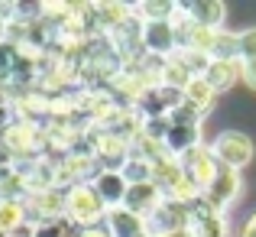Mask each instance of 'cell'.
I'll list each match as a JSON object with an SVG mask.
<instances>
[{"instance_id": "cell-10", "label": "cell", "mask_w": 256, "mask_h": 237, "mask_svg": "<svg viewBox=\"0 0 256 237\" xmlns=\"http://www.w3.org/2000/svg\"><path fill=\"white\" fill-rule=\"evenodd\" d=\"M94 188H98V195H100V201L107 205V211L110 208H124V198H126V179L120 172H114V169H100V175L91 182Z\"/></svg>"}, {"instance_id": "cell-9", "label": "cell", "mask_w": 256, "mask_h": 237, "mask_svg": "<svg viewBox=\"0 0 256 237\" xmlns=\"http://www.w3.org/2000/svg\"><path fill=\"white\" fill-rule=\"evenodd\" d=\"M178 7L194 26H204V30H214V33L220 30V23L227 17V7L220 0H198V4H178Z\"/></svg>"}, {"instance_id": "cell-6", "label": "cell", "mask_w": 256, "mask_h": 237, "mask_svg": "<svg viewBox=\"0 0 256 237\" xmlns=\"http://www.w3.org/2000/svg\"><path fill=\"white\" fill-rule=\"evenodd\" d=\"M143 49L159 59L175 56V23L172 20H150V23H143Z\"/></svg>"}, {"instance_id": "cell-13", "label": "cell", "mask_w": 256, "mask_h": 237, "mask_svg": "<svg viewBox=\"0 0 256 237\" xmlns=\"http://www.w3.org/2000/svg\"><path fill=\"white\" fill-rule=\"evenodd\" d=\"M201 78L214 88V94H218V91H227V88L240 78V62H214V59H211Z\"/></svg>"}, {"instance_id": "cell-12", "label": "cell", "mask_w": 256, "mask_h": 237, "mask_svg": "<svg viewBox=\"0 0 256 237\" xmlns=\"http://www.w3.org/2000/svg\"><path fill=\"white\" fill-rule=\"evenodd\" d=\"M162 146L175 159L185 156V153H192V150H198L201 146V127H175L172 124V130H169V137L162 140Z\"/></svg>"}, {"instance_id": "cell-22", "label": "cell", "mask_w": 256, "mask_h": 237, "mask_svg": "<svg viewBox=\"0 0 256 237\" xmlns=\"http://www.w3.org/2000/svg\"><path fill=\"white\" fill-rule=\"evenodd\" d=\"M10 124H13V107L4 101V104H0V130H6Z\"/></svg>"}, {"instance_id": "cell-1", "label": "cell", "mask_w": 256, "mask_h": 237, "mask_svg": "<svg viewBox=\"0 0 256 237\" xmlns=\"http://www.w3.org/2000/svg\"><path fill=\"white\" fill-rule=\"evenodd\" d=\"M65 218L75 227H100V221L107 218V205L100 201L98 188L91 182H82V185H68L65 188Z\"/></svg>"}, {"instance_id": "cell-11", "label": "cell", "mask_w": 256, "mask_h": 237, "mask_svg": "<svg viewBox=\"0 0 256 237\" xmlns=\"http://www.w3.org/2000/svg\"><path fill=\"white\" fill-rule=\"evenodd\" d=\"M192 234L194 237H230L227 234V221H224V214H214V211H208L204 205H192Z\"/></svg>"}, {"instance_id": "cell-20", "label": "cell", "mask_w": 256, "mask_h": 237, "mask_svg": "<svg viewBox=\"0 0 256 237\" xmlns=\"http://www.w3.org/2000/svg\"><path fill=\"white\" fill-rule=\"evenodd\" d=\"M68 227H72V221L62 218V221H52V224L36 227V237H68Z\"/></svg>"}, {"instance_id": "cell-2", "label": "cell", "mask_w": 256, "mask_h": 237, "mask_svg": "<svg viewBox=\"0 0 256 237\" xmlns=\"http://www.w3.org/2000/svg\"><path fill=\"white\" fill-rule=\"evenodd\" d=\"M211 153H214V159H218L224 169H234V172H240V169H244L246 162L253 159L256 150H253V140L246 137L244 130H224L218 140H214Z\"/></svg>"}, {"instance_id": "cell-17", "label": "cell", "mask_w": 256, "mask_h": 237, "mask_svg": "<svg viewBox=\"0 0 256 237\" xmlns=\"http://www.w3.org/2000/svg\"><path fill=\"white\" fill-rule=\"evenodd\" d=\"M120 175L126 179V185H143V182H152V162L130 156L124 166H120Z\"/></svg>"}, {"instance_id": "cell-18", "label": "cell", "mask_w": 256, "mask_h": 237, "mask_svg": "<svg viewBox=\"0 0 256 237\" xmlns=\"http://www.w3.org/2000/svg\"><path fill=\"white\" fill-rule=\"evenodd\" d=\"M172 130V120L169 117H152V120H143V127H140V133L150 140H156V143H162L166 137H169Z\"/></svg>"}, {"instance_id": "cell-21", "label": "cell", "mask_w": 256, "mask_h": 237, "mask_svg": "<svg viewBox=\"0 0 256 237\" xmlns=\"http://www.w3.org/2000/svg\"><path fill=\"white\" fill-rule=\"evenodd\" d=\"M240 78L256 91V59H253V62H240Z\"/></svg>"}, {"instance_id": "cell-19", "label": "cell", "mask_w": 256, "mask_h": 237, "mask_svg": "<svg viewBox=\"0 0 256 237\" xmlns=\"http://www.w3.org/2000/svg\"><path fill=\"white\" fill-rule=\"evenodd\" d=\"M256 59V26L240 33V62H253Z\"/></svg>"}, {"instance_id": "cell-16", "label": "cell", "mask_w": 256, "mask_h": 237, "mask_svg": "<svg viewBox=\"0 0 256 237\" xmlns=\"http://www.w3.org/2000/svg\"><path fill=\"white\" fill-rule=\"evenodd\" d=\"M185 101L201 114V117H204V114L214 107V88L208 85L204 78H192V85L185 88Z\"/></svg>"}, {"instance_id": "cell-24", "label": "cell", "mask_w": 256, "mask_h": 237, "mask_svg": "<svg viewBox=\"0 0 256 237\" xmlns=\"http://www.w3.org/2000/svg\"><path fill=\"white\" fill-rule=\"evenodd\" d=\"M166 237H194V234H192V227H182V231H172V234H166Z\"/></svg>"}, {"instance_id": "cell-7", "label": "cell", "mask_w": 256, "mask_h": 237, "mask_svg": "<svg viewBox=\"0 0 256 237\" xmlns=\"http://www.w3.org/2000/svg\"><path fill=\"white\" fill-rule=\"evenodd\" d=\"M0 143L6 146V153H10L13 159L30 156V153H36L39 130H36V124H30V120H16V124H10L6 130H0Z\"/></svg>"}, {"instance_id": "cell-23", "label": "cell", "mask_w": 256, "mask_h": 237, "mask_svg": "<svg viewBox=\"0 0 256 237\" xmlns=\"http://www.w3.org/2000/svg\"><path fill=\"white\" fill-rule=\"evenodd\" d=\"M240 237H256V214L244 224V234H240Z\"/></svg>"}, {"instance_id": "cell-8", "label": "cell", "mask_w": 256, "mask_h": 237, "mask_svg": "<svg viewBox=\"0 0 256 237\" xmlns=\"http://www.w3.org/2000/svg\"><path fill=\"white\" fill-rule=\"evenodd\" d=\"M166 201V195L159 192L152 182H143V185H130L126 188V198H124V208L136 218H150L159 205Z\"/></svg>"}, {"instance_id": "cell-14", "label": "cell", "mask_w": 256, "mask_h": 237, "mask_svg": "<svg viewBox=\"0 0 256 237\" xmlns=\"http://www.w3.org/2000/svg\"><path fill=\"white\" fill-rule=\"evenodd\" d=\"M208 56L214 62H240V33H227V30H218L214 33V43H211V52Z\"/></svg>"}, {"instance_id": "cell-25", "label": "cell", "mask_w": 256, "mask_h": 237, "mask_svg": "<svg viewBox=\"0 0 256 237\" xmlns=\"http://www.w3.org/2000/svg\"><path fill=\"white\" fill-rule=\"evenodd\" d=\"M0 237H6V234H4V231H0Z\"/></svg>"}, {"instance_id": "cell-15", "label": "cell", "mask_w": 256, "mask_h": 237, "mask_svg": "<svg viewBox=\"0 0 256 237\" xmlns=\"http://www.w3.org/2000/svg\"><path fill=\"white\" fill-rule=\"evenodd\" d=\"M26 224V198H6L0 201V231L13 234Z\"/></svg>"}, {"instance_id": "cell-5", "label": "cell", "mask_w": 256, "mask_h": 237, "mask_svg": "<svg viewBox=\"0 0 256 237\" xmlns=\"http://www.w3.org/2000/svg\"><path fill=\"white\" fill-rule=\"evenodd\" d=\"M182 162V169H185V175L194 182V185L201 188V195H204V188L214 182V175L220 172V162L214 159V153H211V146H198V150H192V153H185V156H178Z\"/></svg>"}, {"instance_id": "cell-3", "label": "cell", "mask_w": 256, "mask_h": 237, "mask_svg": "<svg viewBox=\"0 0 256 237\" xmlns=\"http://www.w3.org/2000/svg\"><path fill=\"white\" fill-rule=\"evenodd\" d=\"M65 218V192L62 188H49V192L26 195V224L42 227L52 221Z\"/></svg>"}, {"instance_id": "cell-4", "label": "cell", "mask_w": 256, "mask_h": 237, "mask_svg": "<svg viewBox=\"0 0 256 237\" xmlns=\"http://www.w3.org/2000/svg\"><path fill=\"white\" fill-rule=\"evenodd\" d=\"M237 195H240V172H234V169H220V172L214 175V182L204 188L201 205H204L208 211H214V214H224L227 205H230Z\"/></svg>"}]
</instances>
